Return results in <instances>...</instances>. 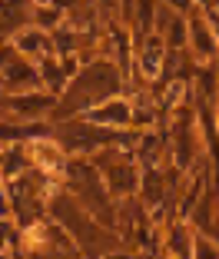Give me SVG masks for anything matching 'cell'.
<instances>
[{
    "instance_id": "6da1fadb",
    "label": "cell",
    "mask_w": 219,
    "mask_h": 259,
    "mask_svg": "<svg viewBox=\"0 0 219 259\" xmlns=\"http://www.w3.org/2000/svg\"><path fill=\"white\" fill-rule=\"evenodd\" d=\"M33 160H37L40 166H47V169H57V166H60V153L53 150V146L37 143V146H33Z\"/></svg>"
}]
</instances>
